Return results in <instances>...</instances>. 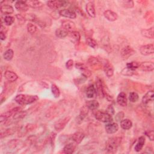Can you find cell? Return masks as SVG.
<instances>
[{
  "label": "cell",
  "mask_w": 154,
  "mask_h": 154,
  "mask_svg": "<svg viewBox=\"0 0 154 154\" xmlns=\"http://www.w3.org/2000/svg\"><path fill=\"white\" fill-rule=\"evenodd\" d=\"M38 99V96L37 95L19 94L16 96L14 100L20 105H26L37 101Z\"/></svg>",
  "instance_id": "1"
},
{
  "label": "cell",
  "mask_w": 154,
  "mask_h": 154,
  "mask_svg": "<svg viewBox=\"0 0 154 154\" xmlns=\"http://www.w3.org/2000/svg\"><path fill=\"white\" fill-rule=\"evenodd\" d=\"M121 141L122 138L120 137H114L109 138L105 144V149L106 152L110 153H116L121 143Z\"/></svg>",
  "instance_id": "2"
},
{
  "label": "cell",
  "mask_w": 154,
  "mask_h": 154,
  "mask_svg": "<svg viewBox=\"0 0 154 154\" xmlns=\"http://www.w3.org/2000/svg\"><path fill=\"white\" fill-rule=\"evenodd\" d=\"M95 119L103 123H108L112 121V115L106 111L97 110L94 112Z\"/></svg>",
  "instance_id": "3"
},
{
  "label": "cell",
  "mask_w": 154,
  "mask_h": 154,
  "mask_svg": "<svg viewBox=\"0 0 154 154\" xmlns=\"http://www.w3.org/2000/svg\"><path fill=\"white\" fill-rule=\"evenodd\" d=\"M64 110L62 107H60L58 105H54L53 106H51L46 112V117L48 119H52L54 118L55 117L57 116L58 115L61 114L63 112Z\"/></svg>",
  "instance_id": "4"
},
{
  "label": "cell",
  "mask_w": 154,
  "mask_h": 154,
  "mask_svg": "<svg viewBox=\"0 0 154 154\" xmlns=\"http://www.w3.org/2000/svg\"><path fill=\"white\" fill-rule=\"evenodd\" d=\"M20 111H21V108L20 106H17V107L13 108L11 109L2 113L0 116L1 123H2L3 122H6L11 116H13L14 114Z\"/></svg>",
  "instance_id": "5"
},
{
  "label": "cell",
  "mask_w": 154,
  "mask_h": 154,
  "mask_svg": "<svg viewBox=\"0 0 154 154\" xmlns=\"http://www.w3.org/2000/svg\"><path fill=\"white\" fill-rule=\"evenodd\" d=\"M88 64L94 70H100L102 68V62L97 58L94 56H91L88 59Z\"/></svg>",
  "instance_id": "6"
},
{
  "label": "cell",
  "mask_w": 154,
  "mask_h": 154,
  "mask_svg": "<svg viewBox=\"0 0 154 154\" xmlns=\"http://www.w3.org/2000/svg\"><path fill=\"white\" fill-rule=\"evenodd\" d=\"M70 118L71 117L70 116H67L57 121L54 124L55 129L58 132H60L61 130H63L70 121Z\"/></svg>",
  "instance_id": "7"
},
{
  "label": "cell",
  "mask_w": 154,
  "mask_h": 154,
  "mask_svg": "<svg viewBox=\"0 0 154 154\" xmlns=\"http://www.w3.org/2000/svg\"><path fill=\"white\" fill-rule=\"evenodd\" d=\"M68 4V2L66 1H49L47 2V5L48 7L52 10H57L62 7H64Z\"/></svg>",
  "instance_id": "8"
},
{
  "label": "cell",
  "mask_w": 154,
  "mask_h": 154,
  "mask_svg": "<svg viewBox=\"0 0 154 154\" xmlns=\"http://www.w3.org/2000/svg\"><path fill=\"white\" fill-rule=\"evenodd\" d=\"M140 54L143 55L147 56L153 54L154 52V45L153 43L143 45L140 48Z\"/></svg>",
  "instance_id": "9"
},
{
  "label": "cell",
  "mask_w": 154,
  "mask_h": 154,
  "mask_svg": "<svg viewBox=\"0 0 154 154\" xmlns=\"http://www.w3.org/2000/svg\"><path fill=\"white\" fill-rule=\"evenodd\" d=\"M135 54V51L130 46H126L123 48L120 51V55L123 60L129 58L131 56Z\"/></svg>",
  "instance_id": "10"
},
{
  "label": "cell",
  "mask_w": 154,
  "mask_h": 154,
  "mask_svg": "<svg viewBox=\"0 0 154 154\" xmlns=\"http://www.w3.org/2000/svg\"><path fill=\"white\" fill-rule=\"evenodd\" d=\"M105 131L109 134H113L117 132L119 130V125L115 122H108L105 126Z\"/></svg>",
  "instance_id": "11"
},
{
  "label": "cell",
  "mask_w": 154,
  "mask_h": 154,
  "mask_svg": "<svg viewBox=\"0 0 154 154\" xmlns=\"http://www.w3.org/2000/svg\"><path fill=\"white\" fill-rule=\"evenodd\" d=\"M138 68L144 72H152L154 70V64L152 61H144L140 63Z\"/></svg>",
  "instance_id": "12"
},
{
  "label": "cell",
  "mask_w": 154,
  "mask_h": 154,
  "mask_svg": "<svg viewBox=\"0 0 154 154\" xmlns=\"http://www.w3.org/2000/svg\"><path fill=\"white\" fill-rule=\"evenodd\" d=\"M59 14L61 16L69 18V19H75L76 17V13L69 9H63L59 11Z\"/></svg>",
  "instance_id": "13"
},
{
  "label": "cell",
  "mask_w": 154,
  "mask_h": 154,
  "mask_svg": "<svg viewBox=\"0 0 154 154\" xmlns=\"http://www.w3.org/2000/svg\"><path fill=\"white\" fill-rule=\"evenodd\" d=\"M61 27L68 32H71L75 31L76 26L75 23L72 20H65L61 22Z\"/></svg>",
  "instance_id": "14"
},
{
  "label": "cell",
  "mask_w": 154,
  "mask_h": 154,
  "mask_svg": "<svg viewBox=\"0 0 154 154\" xmlns=\"http://www.w3.org/2000/svg\"><path fill=\"white\" fill-rule=\"evenodd\" d=\"M103 16L108 20L110 22H114L118 19L117 14L111 10H105L103 12Z\"/></svg>",
  "instance_id": "15"
},
{
  "label": "cell",
  "mask_w": 154,
  "mask_h": 154,
  "mask_svg": "<svg viewBox=\"0 0 154 154\" xmlns=\"http://www.w3.org/2000/svg\"><path fill=\"white\" fill-rule=\"evenodd\" d=\"M117 103L121 106L125 107L127 106L128 99L126 95L124 92H120L117 97Z\"/></svg>",
  "instance_id": "16"
},
{
  "label": "cell",
  "mask_w": 154,
  "mask_h": 154,
  "mask_svg": "<svg viewBox=\"0 0 154 154\" xmlns=\"http://www.w3.org/2000/svg\"><path fill=\"white\" fill-rule=\"evenodd\" d=\"M85 9L88 16L92 18L96 17V10L94 7V4L93 2H88L87 3L85 6Z\"/></svg>",
  "instance_id": "17"
},
{
  "label": "cell",
  "mask_w": 154,
  "mask_h": 154,
  "mask_svg": "<svg viewBox=\"0 0 154 154\" xmlns=\"http://www.w3.org/2000/svg\"><path fill=\"white\" fill-rule=\"evenodd\" d=\"M14 7L17 11H19L20 12H25L29 8V7L27 5L25 1H16L15 2Z\"/></svg>",
  "instance_id": "18"
},
{
  "label": "cell",
  "mask_w": 154,
  "mask_h": 154,
  "mask_svg": "<svg viewBox=\"0 0 154 154\" xmlns=\"http://www.w3.org/2000/svg\"><path fill=\"white\" fill-rule=\"evenodd\" d=\"M85 137V134L82 132H76L71 135V139L77 144L82 142Z\"/></svg>",
  "instance_id": "19"
},
{
  "label": "cell",
  "mask_w": 154,
  "mask_h": 154,
  "mask_svg": "<svg viewBox=\"0 0 154 154\" xmlns=\"http://www.w3.org/2000/svg\"><path fill=\"white\" fill-rule=\"evenodd\" d=\"M4 77L8 82H14L18 79L17 75L11 70H6L4 72Z\"/></svg>",
  "instance_id": "20"
},
{
  "label": "cell",
  "mask_w": 154,
  "mask_h": 154,
  "mask_svg": "<svg viewBox=\"0 0 154 154\" xmlns=\"http://www.w3.org/2000/svg\"><path fill=\"white\" fill-rule=\"evenodd\" d=\"M103 69H104V72L105 75L110 78L111 77L113 74H114V67L112 65L111 63H110L109 62H106L105 63L104 66H103Z\"/></svg>",
  "instance_id": "21"
},
{
  "label": "cell",
  "mask_w": 154,
  "mask_h": 154,
  "mask_svg": "<svg viewBox=\"0 0 154 154\" xmlns=\"http://www.w3.org/2000/svg\"><path fill=\"white\" fill-rule=\"evenodd\" d=\"M76 143L74 141L73 143H67L63 148V153L67 154H71L74 152L76 147Z\"/></svg>",
  "instance_id": "22"
},
{
  "label": "cell",
  "mask_w": 154,
  "mask_h": 154,
  "mask_svg": "<svg viewBox=\"0 0 154 154\" xmlns=\"http://www.w3.org/2000/svg\"><path fill=\"white\" fill-rule=\"evenodd\" d=\"M153 27H151L147 29H143L141 31V35L147 38L153 39L154 37V31H153Z\"/></svg>",
  "instance_id": "23"
},
{
  "label": "cell",
  "mask_w": 154,
  "mask_h": 154,
  "mask_svg": "<svg viewBox=\"0 0 154 154\" xmlns=\"http://www.w3.org/2000/svg\"><path fill=\"white\" fill-rule=\"evenodd\" d=\"M153 96H154V92L153 90L148 91L144 96L142 98V102L144 104H147L153 100Z\"/></svg>",
  "instance_id": "24"
},
{
  "label": "cell",
  "mask_w": 154,
  "mask_h": 154,
  "mask_svg": "<svg viewBox=\"0 0 154 154\" xmlns=\"http://www.w3.org/2000/svg\"><path fill=\"white\" fill-rule=\"evenodd\" d=\"M0 11L4 14H10L14 12V8L9 4H2L1 5Z\"/></svg>",
  "instance_id": "25"
},
{
  "label": "cell",
  "mask_w": 154,
  "mask_h": 154,
  "mask_svg": "<svg viewBox=\"0 0 154 154\" xmlns=\"http://www.w3.org/2000/svg\"><path fill=\"white\" fill-rule=\"evenodd\" d=\"M25 2L29 7H31L32 8H40L43 5V4L39 1L29 0L25 1Z\"/></svg>",
  "instance_id": "26"
},
{
  "label": "cell",
  "mask_w": 154,
  "mask_h": 154,
  "mask_svg": "<svg viewBox=\"0 0 154 154\" xmlns=\"http://www.w3.org/2000/svg\"><path fill=\"white\" fill-rule=\"evenodd\" d=\"M146 141V139L144 136H141L138 138V141L137 143V144L135 146L134 149L137 152H139L140 151H141Z\"/></svg>",
  "instance_id": "27"
},
{
  "label": "cell",
  "mask_w": 154,
  "mask_h": 154,
  "mask_svg": "<svg viewBox=\"0 0 154 154\" xmlns=\"http://www.w3.org/2000/svg\"><path fill=\"white\" fill-rule=\"evenodd\" d=\"M97 94L96 88L94 85H89L86 90V96L88 98H93Z\"/></svg>",
  "instance_id": "28"
},
{
  "label": "cell",
  "mask_w": 154,
  "mask_h": 154,
  "mask_svg": "<svg viewBox=\"0 0 154 154\" xmlns=\"http://www.w3.org/2000/svg\"><path fill=\"white\" fill-rule=\"evenodd\" d=\"M103 82L100 78H97L96 84V91H97V94L100 97H104L103 96Z\"/></svg>",
  "instance_id": "29"
},
{
  "label": "cell",
  "mask_w": 154,
  "mask_h": 154,
  "mask_svg": "<svg viewBox=\"0 0 154 154\" xmlns=\"http://www.w3.org/2000/svg\"><path fill=\"white\" fill-rule=\"evenodd\" d=\"M132 126V122L130 119H125L120 121V127L124 130H128Z\"/></svg>",
  "instance_id": "30"
},
{
  "label": "cell",
  "mask_w": 154,
  "mask_h": 154,
  "mask_svg": "<svg viewBox=\"0 0 154 154\" xmlns=\"http://www.w3.org/2000/svg\"><path fill=\"white\" fill-rule=\"evenodd\" d=\"M68 35L72 40V41L74 43H75L76 44H77L79 42V40L81 38V35L78 31H73L69 32Z\"/></svg>",
  "instance_id": "31"
},
{
  "label": "cell",
  "mask_w": 154,
  "mask_h": 154,
  "mask_svg": "<svg viewBox=\"0 0 154 154\" xmlns=\"http://www.w3.org/2000/svg\"><path fill=\"white\" fill-rule=\"evenodd\" d=\"M86 106L88 108V109H90L91 111H94L99 108V103L97 100H88L86 102Z\"/></svg>",
  "instance_id": "32"
},
{
  "label": "cell",
  "mask_w": 154,
  "mask_h": 154,
  "mask_svg": "<svg viewBox=\"0 0 154 154\" xmlns=\"http://www.w3.org/2000/svg\"><path fill=\"white\" fill-rule=\"evenodd\" d=\"M69 32H68L67 31H66V29L63 28L62 27L57 29L55 31L56 36L60 38H63L67 37L69 35Z\"/></svg>",
  "instance_id": "33"
},
{
  "label": "cell",
  "mask_w": 154,
  "mask_h": 154,
  "mask_svg": "<svg viewBox=\"0 0 154 154\" xmlns=\"http://www.w3.org/2000/svg\"><path fill=\"white\" fill-rule=\"evenodd\" d=\"M120 73L123 76H131L137 74L135 69H132L128 67H125L124 69H123L121 70Z\"/></svg>",
  "instance_id": "34"
},
{
  "label": "cell",
  "mask_w": 154,
  "mask_h": 154,
  "mask_svg": "<svg viewBox=\"0 0 154 154\" xmlns=\"http://www.w3.org/2000/svg\"><path fill=\"white\" fill-rule=\"evenodd\" d=\"M14 56V52L11 49H8L3 54V58L6 61H10Z\"/></svg>",
  "instance_id": "35"
},
{
  "label": "cell",
  "mask_w": 154,
  "mask_h": 154,
  "mask_svg": "<svg viewBox=\"0 0 154 154\" xmlns=\"http://www.w3.org/2000/svg\"><path fill=\"white\" fill-rule=\"evenodd\" d=\"M88 111V108L86 106H84L81 108V112L78 117V121H79V123H81L83 120V119L85 118V117L87 115Z\"/></svg>",
  "instance_id": "36"
},
{
  "label": "cell",
  "mask_w": 154,
  "mask_h": 154,
  "mask_svg": "<svg viewBox=\"0 0 154 154\" xmlns=\"http://www.w3.org/2000/svg\"><path fill=\"white\" fill-rule=\"evenodd\" d=\"M144 18L146 19V21L147 23L148 24H151L153 22L154 19V16H153V13L152 11H148L144 16Z\"/></svg>",
  "instance_id": "37"
},
{
  "label": "cell",
  "mask_w": 154,
  "mask_h": 154,
  "mask_svg": "<svg viewBox=\"0 0 154 154\" xmlns=\"http://www.w3.org/2000/svg\"><path fill=\"white\" fill-rule=\"evenodd\" d=\"M121 5L126 8H131L134 7V3L132 0H124L120 2Z\"/></svg>",
  "instance_id": "38"
},
{
  "label": "cell",
  "mask_w": 154,
  "mask_h": 154,
  "mask_svg": "<svg viewBox=\"0 0 154 154\" xmlns=\"http://www.w3.org/2000/svg\"><path fill=\"white\" fill-rule=\"evenodd\" d=\"M51 92L55 98H58L60 96V90L57 85L53 84L51 85Z\"/></svg>",
  "instance_id": "39"
},
{
  "label": "cell",
  "mask_w": 154,
  "mask_h": 154,
  "mask_svg": "<svg viewBox=\"0 0 154 154\" xmlns=\"http://www.w3.org/2000/svg\"><path fill=\"white\" fill-rule=\"evenodd\" d=\"M15 128H11L9 129H7L6 130H5L4 132H1V138H2L4 137H8L9 135H11L12 134H13L15 132Z\"/></svg>",
  "instance_id": "40"
},
{
  "label": "cell",
  "mask_w": 154,
  "mask_h": 154,
  "mask_svg": "<svg viewBox=\"0 0 154 154\" xmlns=\"http://www.w3.org/2000/svg\"><path fill=\"white\" fill-rule=\"evenodd\" d=\"M27 114V112L26 111H19L14 114L13 115V119L15 120H20L22 119H23Z\"/></svg>",
  "instance_id": "41"
},
{
  "label": "cell",
  "mask_w": 154,
  "mask_h": 154,
  "mask_svg": "<svg viewBox=\"0 0 154 154\" xmlns=\"http://www.w3.org/2000/svg\"><path fill=\"white\" fill-rule=\"evenodd\" d=\"M86 44L93 49H96L97 46L96 41L91 37H87L86 38Z\"/></svg>",
  "instance_id": "42"
},
{
  "label": "cell",
  "mask_w": 154,
  "mask_h": 154,
  "mask_svg": "<svg viewBox=\"0 0 154 154\" xmlns=\"http://www.w3.org/2000/svg\"><path fill=\"white\" fill-rule=\"evenodd\" d=\"M27 31L29 34H34L37 31V27L35 25L32 23H28L26 25Z\"/></svg>",
  "instance_id": "43"
},
{
  "label": "cell",
  "mask_w": 154,
  "mask_h": 154,
  "mask_svg": "<svg viewBox=\"0 0 154 154\" xmlns=\"http://www.w3.org/2000/svg\"><path fill=\"white\" fill-rule=\"evenodd\" d=\"M139 99V96L138 94L136 93V92H134V91H132V92H131L129 94V100L131 102H136L138 101Z\"/></svg>",
  "instance_id": "44"
},
{
  "label": "cell",
  "mask_w": 154,
  "mask_h": 154,
  "mask_svg": "<svg viewBox=\"0 0 154 154\" xmlns=\"http://www.w3.org/2000/svg\"><path fill=\"white\" fill-rule=\"evenodd\" d=\"M23 16L25 17V19H26V20H28L35 22L37 19L35 14H32V13H25L23 14Z\"/></svg>",
  "instance_id": "45"
},
{
  "label": "cell",
  "mask_w": 154,
  "mask_h": 154,
  "mask_svg": "<svg viewBox=\"0 0 154 154\" xmlns=\"http://www.w3.org/2000/svg\"><path fill=\"white\" fill-rule=\"evenodd\" d=\"M4 22L6 25H11L14 22V17L11 16H6L4 19Z\"/></svg>",
  "instance_id": "46"
},
{
  "label": "cell",
  "mask_w": 154,
  "mask_h": 154,
  "mask_svg": "<svg viewBox=\"0 0 154 154\" xmlns=\"http://www.w3.org/2000/svg\"><path fill=\"white\" fill-rule=\"evenodd\" d=\"M56 133L54 132H52L48 138V142H49V143L51 144V146L53 147L54 146V144H55V137H56Z\"/></svg>",
  "instance_id": "47"
},
{
  "label": "cell",
  "mask_w": 154,
  "mask_h": 154,
  "mask_svg": "<svg viewBox=\"0 0 154 154\" xmlns=\"http://www.w3.org/2000/svg\"><path fill=\"white\" fill-rule=\"evenodd\" d=\"M140 63L137 62V61H131V62L126 64V67L135 70L136 69H138L139 67Z\"/></svg>",
  "instance_id": "48"
},
{
  "label": "cell",
  "mask_w": 154,
  "mask_h": 154,
  "mask_svg": "<svg viewBox=\"0 0 154 154\" xmlns=\"http://www.w3.org/2000/svg\"><path fill=\"white\" fill-rule=\"evenodd\" d=\"M19 140H18L17 139H13L11 141H10L8 144H7V146L8 147L10 148V149H14L19 144Z\"/></svg>",
  "instance_id": "49"
},
{
  "label": "cell",
  "mask_w": 154,
  "mask_h": 154,
  "mask_svg": "<svg viewBox=\"0 0 154 154\" xmlns=\"http://www.w3.org/2000/svg\"><path fill=\"white\" fill-rule=\"evenodd\" d=\"M15 16H16V19H17V20H18V22L20 24H23L25 22L26 19H25V17H23V16L22 14H16Z\"/></svg>",
  "instance_id": "50"
},
{
  "label": "cell",
  "mask_w": 154,
  "mask_h": 154,
  "mask_svg": "<svg viewBox=\"0 0 154 154\" xmlns=\"http://www.w3.org/2000/svg\"><path fill=\"white\" fill-rule=\"evenodd\" d=\"M75 67L78 69L81 70H84L85 69H87V66L82 63H76L75 64Z\"/></svg>",
  "instance_id": "51"
},
{
  "label": "cell",
  "mask_w": 154,
  "mask_h": 154,
  "mask_svg": "<svg viewBox=\"0 0 154 154\" xmlns=\"http://www.w3.org/2000/svg\"><path fill=\"white\" fill-rule=\"evenodd\" d=\"M145 134L151 141H153L154 140V132L153 130L146 131Z\"/></svg>",
  "instance_id": "52"
},
{
  "label": "cell",
  "mask_w": 154,
  "mask_h": 154,
  "mask_svg": "<svg viewBox=\"0 0 154 154\" xmlns=\"http://www.w3.org/2000/svg\"><path fill=\"white\" fill-rule=\"evenodd\" d=\"M37 128V125H35V124H31V123H29V124H27L25 128V130L26 131H32V130H34L35 129V128Z\"/></svg>",
  "instance_id": "53"
},
{
  "label": "cell",
  "mask_w": 154,
  "mask_h": 154,
  "mask_svg": "<svg viewBox=\"0 0 154 154\" xmlns=\"http://www.w3.org/2000/svg\"><path fill=\"white\" fill-rule=\"evenodd\" d=\"M73 60L72 59H70L69 60L67 61V62L66 63V67L67 69H71L73 67Z\"/></svg>",
  "instance_id": "54"
},
{
  "label": "cell",
  "mask_w": 154,
  "mask_h": 154,
  "mask_svg": "<svg viewBox=\"0 0 154 154\" xmlns=\"http://www.w3.org/2000/svg\"><path fill=\"white\" fill-rule=\"evenodd\" d=\"M35 22L37 23L42 28H44L46 25V23L44 22V21H43L42 20H40V19H37V20L35 21Z\"/></svg>",
  "instance_id": "55"
},
{
  "label": "cell",
  "mask_w": 154,
  "mask_h": 154,
  "mask_svg": "<svg viewBox=\"0 0 154 154\" xmlns=\"http://www.w3.org/2000/svg\"><path fill=\"white\" fill-rule=\"evenodd\" d=\"M0 38L1 40H5L6 38V34L5 32H2V31H0Z\"/></svg>",
  "instance_id": "56"
}]
</instances>
